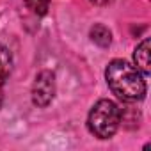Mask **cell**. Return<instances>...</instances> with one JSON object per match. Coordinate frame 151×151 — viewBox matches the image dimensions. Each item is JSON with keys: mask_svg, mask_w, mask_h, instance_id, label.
<instances>
[{"mask_svg": "<svg viewBox=\"0 0 151 151\" xmlns=\"http://www.w3.org/2000/svg\"><path fill=\"white\" fill-rule=\"evenodd\" d=\"M105 78L109 89L126 103L140 101L146 96V80L144 75L123 59H114L105 69Z\"/></svg>", "mask_w": 151, "mask_h": 151, "instance_id": "obj_1", "label": "cell"}, {"mask_svg": "<svg viewBox=\"0 0 151 151\" xmlns=\"http://www.w3.org/2000/svg\"><path fill=\"white\" fill-rule=\"evenodd\" d=\"M121 119L123 112L117 103H114L112 100H100L89 112L87 128L98 139H110L119 130Z\"/></svg>", "mask_w": 151, "mask_h": 151, "instance_id": "obj_2", "label": "cell"}, {"mask_svg": "<svg viewBox=\"0 0 151 151\" xmlns=\"http://www.w3.org/2000/svg\"><path fill=\"white\" fill-rule=\"evenodd\" d=\"M11 69H13V55L6 46L0 45V100H2V86L9 78Z\"/></svg>", "mask_w": 151, "mask_h": 151, "instance_id": "obj_5", "label": "cell"}, {"mask_svg": "<svg viewBox=\"0 0 151 151\" xmlns=\"http://www.w3.org/2000/svg\"><path fill=\"white\" fill-rule=\"evenodd\" d=\"M25 6L37 16H45L50 7V0H25Z\"/></svg>", "mask_w": 151, "mask_h": 151, "instance_id": "obj_7", "label": "cell"}, {"mask_svg": "<svg viewBox=\"0 0 151 151\" xmlns=\"http://www.w3.org/2000/svg\"><path fill=\"white\" fill-rule=\"evenodd\" d=\"M149 50H151V43L147 37H144L135 52H133V60H135V68L144 75V77H147V75L151 73V62H149Z\"/></svg>", "mask_w": 151, "mask_h": 151, "instance_id": "obj_4", "label": "cell"}, {"mask_svg": "<svg viewBox=\"0 0 151 151\" xmlns=\"http://www.w3.org/2000/svg\"><path fill=\"white\" fill-rule=\"evenodd\" d=\"M55 98V75L48 69H43L36 75L32 84V103L36 107H48Z\"/></svg>", "mask_w": 151, "mask_h": 151, "instance_id": "obj_3", "label": "cell"}, {"mask_svg": "<svg viewBox=\"0 0 151 151\" xmlns=\"http://www.w3.org/2000/svg\"><path fill=\"white\" fill-rule=\"evenodd\" d=\"M89 36H91L93 43L98 45L100 48H109L110 43H112V32H110V29L105 27L103 23H96V25L91 29Z\"/></svg>", "mask_w": 151, "mask_h": 151, "instance_id": "obj_6", "label": "cell"}, {"mask_svg": "<svg viewBox=\"0 0 151 151\" xmlns=\"http://www.w3.org/2000/svg\"><path fill=\"white\" fill-rule=\"evenodd\" d=\"M89 2H93V4H96V6H107V4L112 2V0H89Z\"/></svg>", "mask_w": 151, "mask_h": 151, "instance_id": "obj_8", "label": "cell"}]
</instances>
